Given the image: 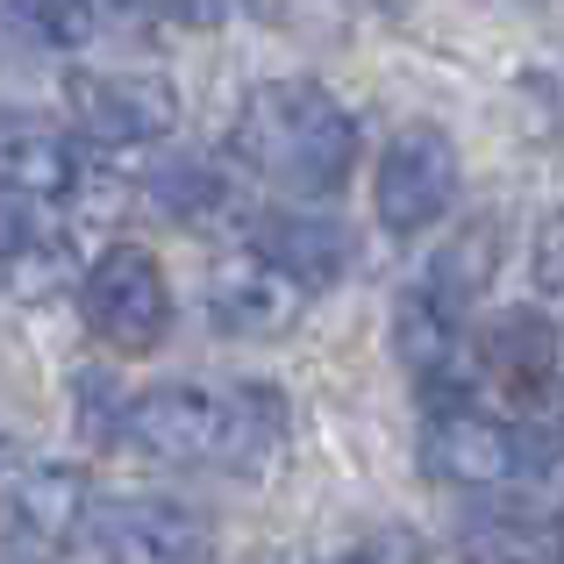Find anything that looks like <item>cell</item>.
Segmentation results:
<instances>
[{
	"label": "cell",
	"instance_id": "obj_10",
	"mask_svg": "<svg viewBox=\"0 0 564 564\" xmlns=\"http://www.w3.org/2000/svg\"><path fill=\"white\" fill-rule=\"evenodd\" d=\"M79 514H86V479L79 471H22V479L0 494V536L14 551L43 557L79 543Z\"/></svg>",
	"mask_w": 564,
	"mask_h": 564
},
{
	"label": "cell",
	"instance_id": "obj_5",
	"mask_svg": "<svg viewBox=\"0 0 564 564\" xmlns=\"http://www.w3.org/2000/svg\"><path fill=\"white\" fill-rule=\"evenodd\" d=\"M457 200V143L443 129L414 122L400 129L393 143L379 151V172H372V207L393 236H422L451 215Z\"/></svg>",
	"mask_w": 564,
	"mask_h": 564
},
{
	"label": "cell",
	"instance_id": "obj_22",
	"mask_svg": "<svg viewBox=\"0 0 564 564\" xmlns=\"http://www.w3.org/2000/svg\"><path fill=\"white\" fill-rule=\"evenodd\" d=\"M329 564H379V557H365V551H350V557H329Z\"/></svg>",
	"mask_w": 564,
	"mask_h": 564
},
{
	"label": "cell",
	"instance_id": "obj_19",
	"mask_svg": "<svg viewBox=\"0 0 564 564\" xmlns=\"http://www.w3.org/2000/svg\"><path fill=\"white\" fill-rule=\"evenodd\" d=\"M151 186H158V200H165L172 215H207V207H221V180H215L207 165H193V158L165 165Z\"/></svg>",
	"mask_w": 564,
	"mask_h": 564
},
{
	"label": "cell",
	"instance_id": "obj_12",
	"mask_svg": "<svg viewBox=\"0 0 564 564\" xmlns=\"http://www.w3.org/2000/svg\"><path fill=\"white\" fill-rule=\"evenodd\" d=\"M479 365L508 386L514 400H551L557 379V329L536 315V307H508L479 329Z\"/></svg>",
	"mask_w": 564,
	"mask_h": 564
},
{
	"label": "cell",
	"instance_id": "obj_13",
	"mask_svg": "<svg viewBox=\"0 0 564 564\" xmlns=\"http://www.w3.org/2000/svg\"><path fill=\"white\" fill-rule=\"evenodd\" d=\"M0 186L29 193V200H65L79 186V151L51 122L0 108Z\"/></svg>",
	"mask_w": 564,
	"mask_h": 564
},
{
	"label": "cell",
	"instance_id": "obj_8",
	"mask_svg": "<svg viewBox=\"0 0 564 564\" xmlns=\"http://www.w3.org/2000/svg\"><path fill=\"white\" fill-rule=\"evenodd\" d=\"M207 315L229 336H286L307 315V286L286 279L272 258L243 250V258H221L207 272Z\"/></svg>",
	"mask_w": 564,
	"mask_h": 564
},
{
	"label": "cell",
	"instance_id": "obj_15",
	"mask_svg": "<svg viewBox=\"0 0 564 564\" xmlns=\"http://www.w3.org/2000/svg\"><path fill=\"white\" fill-rule=\"evenodd\" d=\"M457 322H465V315L443 307L436 293L414 279V286L393 301V358L408 365L422 386H436L443 372H451V358H457Z\"/></svg>",
	"mask_w": 564,
	"mask_h": 564
},
{
	"label": "cell",
	"instance_id": "obj_17",
	"mask_svg": "<svg viewBox=\"0 0 564 564\" xmlns=\"http://www.w3.org/2000/svg\"><path fill=\"white\" fill-rule=\"evenodd\" d=\"M0 14L51 51H79L94 36V0H0Z\"/></svg>",
	"mask_w": 564,
	"mask_h": 564
},
{
	"label": "cell",
	"instance_id": "obj_3",
	"mask_svg": "<svg viewBox=\"0 0 564 564\" xmlns=\"http://www.w3.org/2000/svg\"><path fill=\"white\" fill-rule=\"evenodd\" d=\"M79 307H86V329H94L100 344H115L122 358H143V350H158L165 329H172L165 264H158L143 243L100 250L94 272L79 279Z\"/></svg>",
	"mask_w": 564,
	"mask_h": 564
},
{
	"label": "cell",
	"instance_id": "obj_2",
	"mask_svg": "<svg viewBox=\"0 0 564 564\" xmlns=\"http://www.w3.org/2000/svg\"><path fill=\"white\" fill-rule=\"evenodd\" d=\"M79 543L100 564H207V522L165 494H86Z\"/></svg>",
	"mask_w": 564,
	"mask_h": 564
},
{
	"label": "cell",
	"instance_id": "obj_6",
	"mask_svg": "<svg viewBox=\"0 0 564 564\" xmlns=\"http://www.w3.org/2000/svg\"><path fill=\"white\" fill-rule=\"evenodd\" d=\"M422 457L436 479L451 486H471V494H494V486H514L529 471V436L500 414H479V408H429V429H422Z\"/></svg>",
	"mask_w": 564,
	"mask_h": 564
},
{
	"label": "cell",
	"instance_id": "obj_4",
	"mask_svg": "<svg viewBox=\"0 0 564 564\" xmlns=\"http://www.w3.org/2000/svg\"><path fill=\"white\" fill-rule=\"evenodd\" d=\"M65 108L79 137L108 143V151H137V143H165L180 129V86L165 72H72Z\"/></svg>",
	"mask_w": 564,
	"mask_h": 564
},
{
	"label": "cell",
	"instance_id": "obj_20",
	"mask_svg": "<svg viewBox=\"0 0 564 564\" xmlns=\"http://www.w3.org/2000/svg\"><path fill=\"white\" fill-rule=\"evenodd\" d=\"M529 272H536L543 301H564V200L536 221V243H529Z\"/></svg>",
	"mask_w": 564,
	"mask_h": 564
},
{
	"label": "cell",
	"instance_id": "obj_16",
	"mask_svg": "<svg viewBox=\"0 0 564 564\" xmlns=\"http://www.w3.org/2000/svg\"><path fill=\"white\" fill-rule=\"evenodd\" d=\"M479 564H564V529L551 514H494L465 536Z\"/></svg>",
	"mask_w": 564,
	"mask_h": 564
},
{
	"label": "cell",
	"instance_id": "obj_21",
	"mask_svg": "<svg viewBox=\"0 0 564 564\" xmlns=\"http://www.w3.org/2000/svg\"><path fill=\"white\" fill-rule=\"evenodd\" d=\"M122 408H129V400L115 393L100 372L79 379V422H86V436H122Z\"/></svg>",
	"mask_w": 564,
	"mask_h": 564
},
{
	"label": "cell",
	"instance_id": "obj_18",
	"mask_svg": "<svg viewBox=\"0 0 564 564\" xmlns=\"http://www.w3.org/2000/svg\"><path fill=\"white\" fill-rule=\"evenodd\" d=\"M43 243H51V229H43V200L0 186V264H22L29 250H43Z\"/></svg>",
	"mask_w": 564,
	"mask_h": 564
},
{
	"label": "cell",
	"instance_id": "obj_1",
	"mask_svg": "<svg viewBox=\"0 0 564 564\" xmlns=\"http://www.w3.org/2000/svg\"><path fill=\"white\" fill-rule=\"evenodd\" d=\"M229 151L236 165H250L264 186L293 193V200H329L358 165V122L315 79H264L236 108Z\"/></svg>",
	"mask_w": 564,
	"mask_h": 564
},
{
	"label": "cell",
	"instance_id": "obj_14",
	"mask_svg": "<svg viewBox=\"0 0 564 564\" xmlns=\"http://www.w3.org/2000/svg\"><path fill=\"white\" fill-rule=\"evenodd\" d=\"M494 272H500V215H471V221H457V236L436 250V258H429L422 286L436 293L443 307H457V315H465V307L494 286Z\"/></svg>",
	"mask_w": 564,
	"mask_h": 564
},
{
	"label": "cell",
	"instance_id": "obj_11",
	"mask_svg": "<svg viewBox=\"0 0 564 564\" xmlns=\"http://www.w3.org/2000/svg\"><path fill=\"white\" fill-rule=\"evenodd\" d=\"M286 457V393L264 379H243L221 393V451L215 465L236 479H264Z\"/></svg>",
	"mask_w": 564,
	"mask_h": 564
},
{
	"label": "cell",
	"instance_id": "obj_9",
	"mask_svg": "<svg viewBox=\"0 0 564 564\" xmlns=\"http://www.w3.org/2000/svg\"><path fill=\"white\" fill-rule=\"evenodd\" d=\"M250 250L272 258L286 279H301L307 293L315 286H336L358 258V236L344 229L336 215H307V207H279V215H258L250 221Z\"/></svg>",
	"mask_w": 564,
	"mask_h": 564
},
{
	"label": "cell",
	"instance_id": "obj_7",
	"mask_svg": "<svg viewBox=\"0 0 564 564\" xmlns=\"http://www.w3.org/2000/svg\"><path fill=\"white\" fill-rule=\"evenodd\" d=\"M122 443H137L158 465H215L221 451V393L215 386H151V393H129L122 408Z\"/></svg>",
	"mask_w": 564,
	"mask_h": 564
}]
</instances>
